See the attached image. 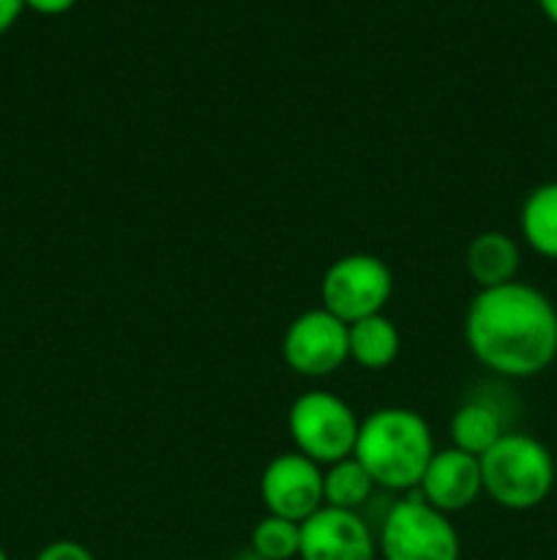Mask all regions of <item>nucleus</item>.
<instances>
[{
    "label": "nucleus",
    "instance_id": "obj_15",
    "mask_svg": "<svg viewBox=\"0 0 557 560\" xmlns=\"http://www.w3.org/2000/svg\"><path fill=\"white\" fill-rule=\"evenodd\" d=\"M375 481L366 474L364 465L355 457L339 459V463L328 465L322 474V498L325 506L344 509V512H358L366 501H369Z\"/></svg>",
    "mask_w": 557,
    "mask_h": 560
},
{
    "label": "nucleus",
    "instance_id": "obj_21",
    "mask_svg": "<svg viewBox=\"0 0 557 560\" xmlns=\"http://www.w3.org/2000/svg\"><path fill=\"white\" fill-rule=\"evenodd\" d=\"M233 560H265L262 556H257L254 550H249V552H240V556H235Z\"/></svg>",
    "mask_w": 557,
    "mask_h": 560
},
{
    "label": "nucleus",
    "instance_id": "obj_22",
    "mask_svg": "<svg viewBox=\"0 0 557 560\" xmlns=\"http://www.w3.org/2000/svg\"><path fill=\"white\" fill-rule=\"evenodd\" d=\"M0 560H9V556H5V550H3V547H0Z\"/></svg>",
    "mask_w": 557,
    "mask_h": 560
},
{
    "label": "nucleus",
    "instance_id": "obj_5",
    "mask_svg": "<svg viewBox=\"0 0 557 560\" xmlns=\"http://www.w3.org/2000/svg\"><path fill=\"white\" fill-rule=\"evenodd\" d=\"M295 452L317 465H333L353 457L360 421L344 399L328 392L300 394L287 416Z\"/></svg>",
    "mask_w": 557,
    "mask_h": 560
},
{
    "label": "nucleus",
    "instance_id": "obj_14",
    "mask_svg": "<svg viewBox=\"0 0 557 560\" xmlns=\"http://www.w3.org/2000/svg\"><path fill=\"white\" fill-rule=\"evenodd\" d=\"M522 238L535 255L557 260V180L541 184L524 197L519 213Z\"/></svg>",
    "mask_w": 557,
    "mask_h": 560
},
{
    "label": "nucleus",
    "instance_id": "obj_7",
    "mask_svg": "<svg viewBox=\"0 0 557 560\" xmlns=\"http://www.w3.org/2000/svg\"><path fill=\"white\" fill-rule=\"evenodd\" d=\"M284 361L295 375L328 377L349 361L347 323L328 310H309L289 323L282 345Z\"/></svg>",
    "mask_w": 557,
    "mask_h": 560
},
{
    "label": "nucleus",
    "instance_id": "obj_6",
    "mask_svg": "<svg viewBox=\"0 0 557 560\" xmlns=\"http://www.w3.org/2000/svg\"><path fill=\"white\" fill-rule=\"evenodd\" d=\"M322 310L342 323L380 315L393 293V273L375 255H344L322 277Z\"/></svg>",
    "mask_w": 557,
    "mask_h": 560
},
{
    "label": "nucleus",
    "instance_id": "obj_20",
    "mask_svg": "<svg viewBox=\"0 0 557 560\" xmlns=\"http://www.w3.org/2000/svg\"><path fill=\"white\" fill-rule=\"evenodd\" d=\"M538 9L544 11V16L552 25H557V0H538Z\"/></svg>",
    "mask_w": 557,
    "mask_h": 560
},
{
    "label": "nucleus",
    "instance_id": "obj_10",
    "mask_svg": "<svg viewBox=\"0 0 557 560\" xmlns=\"http://www.w3.org/2000/svg\"><path fill=\"white\" fill-rule=\"evenodd\" d=\"M415 490L429 506H435L442 514L462 512V509L473 506L481 492H484L478 457L459 452L453 446L446 448V452H435Z\"/></svg>",
    "mask_w": 557,
    "mask_h": 560
},
{
    "label": "nucleus",
    "instance_id": "obj_2",
    "mask_svg": "<svg viewBox=\"0 0 557 560\" xmlns=\"http://www.w3.org/2000/svg\"><path fill=\"white\" fill-rule=\"evenodd\" d=\"M353 457L377 487L415 490L435 457L429 424L410 408H380L360 421Z\"/></svg>",
    "mask_w": 557,
    "mask_h": 560
},
{
    "label": "nucleus",
    "instance_id": "obj_8",
    "mask_svg": "<svg viewBox=\"0 0 557 560\" xmlns=\"http://www.w3.org/2000/svg\"><path fill=\"white\" fill-rule=\"evenodd\" d=\"M262 503L268 514L306 523L315 512L325 506L322 498V470L300 452L278 454L268 463L260 481Z\"/></svg>",
    "mask_w": 557,
    "mask_h": 560
},
{
    "label": "nucleus",
    "instance_id": "obj_16",
    "mask_svg": "<svg viewBox=\"0 0 557 560\" xmlns=\"http://www.w3.org/2000/svg\"><path fill=\"white\" fill-rule=\"evenodd\" d=\"M251 550L265 560H293L300 552V523L268 514L251 530Z\"/></svg>",
    "mask_w": 557,
    "mask_h": 560
},
{
    "label": "nucleus",
    "instance_id": "obj_3",
    "mask_svg": "<svg viewBox=\"0 0 557 560\" xmlns=\"http://www.w3.org/2000/svg\"><path fill=\"white\" fill-rule=\"evenodd\" d=\"M484 492L502 509L530 512L552 495L555 457L549 448L524 432H506L478 457Z\"/></svg>",
    "mask_w": 557,
    "mask_h": 560
},
{
    "label": "nucleus",
    "instance_id": "obj_18",
    "mask_svg": "<svg viewBox=\"0 0 557 560\" xmlns=\"http://www.w3.org/2000/svg\"><path fill=\"white\" fill-rule=\"evenodd\" d=\"M22 3H25V9L36 11V14L58 16V14H66V11L74 9L76 0H22Z\"/></svg>",
    "mask_w": 557,
    "mask_h": 560
},
{
    "label": "nucleus",
    "instance_id": "obj_12",
    "mask_svg": "<svg viewBox=\"0 0 557 560\" xmlns=\"http://www.w3.org/2000/svg\"><path fill=\"white\" fill-rule=\"evenodd\" d=\"M448 432H451L453 448L473 454V457H481V454L489 452L508 430L506 424H502L500 408H495L491 402H484V399H470V402H464L462 408L453 413Z\"/></svg>",
    "mask_w": 557,
    "mask_h": 560
},
{
    "label": "nucleus",
    "instance_id": "obj_9",
    "mask_svg": "<svg viewBox=\"0 0 557 560\" xmlns=\"http://www.w3.org/2000/svg\"><path fill=\"white\" fill-rule=\"evenodd\" d=\"M300 560H377V541L358 512L322 506L300 523Z\"/></svg>",
    "mask_w": 557,
    "mask_h": 560
},
{
    "label": "nucleus",
    "instance_id": "obj_4",
    "mask_svg": "<svg viewBox=\"0 0 557 560\" xmlns=\"http://www.w3.org/2000/svg\"><path fill=\"white\" fill-rule=\"evenodd\" d=\"M377 550L386 560H459L462 545L448 514L413 495L388 509Z\"/></svg>",
    "mask_w": 557,
    "mask_h": 560
},
{
    "label": "nucleus",
    "instance_id": "obj_1",
    "mask_svg": "<svg viewBox=\"0 0 557 560\" xmlns=\"http://www.w3.org/2000/svg\"><path fill=\"white\" fill-rule=\"evenodd\" d=\"M470 353L502 377H535L557 359V306L524 282L478 290L464 315Z\"/></svg>",
    "mask_w": 557,
    "mask_h": 560
},
{
    "label": "nucleus",
    "instance_id": "obj_19",
    "mask_svg": "<svg viewBox=\"0 0 557 560\" xmlns=\"http://www.w3.org/2000/svg\"><path fill=\"white\" fill-rule=\"evenodd\" d=\"M22 11H25V3H22V0H0V36L14 27V22L20 20Z\"/></svg>",
    "mask_w": 557,
    "mask_h": 560
},
{
    "label": "nucleus",
    "instance_id": "obj_13",
    "mask_svg": "<svg viewBox=\"0 0 557 560\" xmlns=\"http://www.w3.org/2000/svg\"><path fill=\"white\" fill-rule=\"evenodd\" d=\"M349 359L366 370H386L396 361L402 337L386 315H371L347 326Z\"/></svg>",
    "mask_w": 557,
    "mask_h": 560
},
{
    "label": "nucleus",
    "instance_id": "obj_11",
    "mask_svg": "<svg viewBox=\"0 0 557 560\" xmlns=\"http://www.w3.org/2000/svg\"><path fill=\"white\" fill-rule=\"evenodd\" d=\"M464 266H467L470 279L481 290L500 288V284L517 282L519 266H522V252H519V244L508 233L486 230V233L475 235L470 241Z\"/></svg>",
    "mask_w": 557,
    "mask_h": 560
},
{
    "label": "nucleus",
    "instance_id": "obj_17",
    "mask_svg": "<svg viewBox=\"0 0 557 560\" xmlns=\"http://www.w3.org/2000/svg\"><path fill=\"white\" fill-rule=\"evenodd\" d=\"M36 560H96V558H93V552L87 550L85 545H80V541L60 539L44 547V550L36 556Z\"/></svg>",
    "mask_w": 557,
    "mask_h": 560
}]
</instances>
